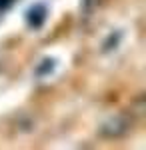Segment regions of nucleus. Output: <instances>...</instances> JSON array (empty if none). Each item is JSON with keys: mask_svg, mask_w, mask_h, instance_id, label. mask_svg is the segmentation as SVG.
Segmentation results:
<instances>
[{"mask_svg": "<svg viewBox=\"0 0 146 150\" xmlns=\"http://www.w3.org/2000/svg\"><path fill=\"white\" fill-rule=\"evenodd\" d=\"M26 20H28V24H30L32 28H40L46 20V6L44 4L32 6V8L28 10V14H26Z\"/></svg>", "mask_w": 146, "mask_h": 150, "instance_id": "nucleus-1", "label": "nucleus"}, {"mask_svg": "<svg viewBox=\"0 0 146 150\" xmlns=\"http://www.w3.org/2000/svg\"><path fill=\"white\" fill-rule=\"evenodd\" d=\"M10 4H12V0H0V10H6Z\"/></svg>", "mask_w": 146, "mask_h": 150, "instance_id": "nucleus-2", "label": "nucleus"}]
</instances>
